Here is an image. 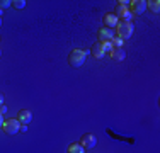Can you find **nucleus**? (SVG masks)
Masks as SVG:
<instances>
[{"instance_id": "obj_1", "label": "nucleus", "mask_w": 160, "mask_h": 153, "mask_svg": "<svg viewBox=\"0 0 160 153\" xmlns=\"http://www.w3.org/2000/svg\"><path fill=\"white\" fill-rule=\"evenodd\" d=\"M87 55H89V51H85V49H73V51L68 55V63L73 68H78L85 63Z\"/></svg>"}, {"instance_id": "obj_7", "label": "nucleus", "mask_w": 160, "mask_h": 153, "mask_svg": "<svg viewBox=\"0 0 160 153\" xmlns=\"http://www.w3.org/2000/svg\"><path fill=\"white\" fill-rule=\"evenodd\" d=\"M80 145H82L83 148H94L97 145V138L94 135H82V138H80Z\"/></svg>"}, {"instance_id": "obj_19", "label": "nucleus", "mask_w": 160, "mask_h": 153, "mask_svg": "<svg viewBox=\"0 0 160 153\" xmlns=\"http://www.w3.org/2000/svg\"><path fill=\"white\" fill-rule=\"evenodd\" d=\"M0 106H3V94H0Z\"/></svg>"}, {"instance_id": "obj_15", "label": "nucleus", "mask_w": 160, "mask_h": 153, "mask_svg": "<svg viewBox=\"0 0 160 153\" xmlns=\"http://www.w3.org/2000/svg\"><path fill=\"white\" fill-rule=\"evenodd\" d=\"M9 7H12V2H10V0H0V10L9 9Z\"/></svg>"}, {"instance_id": "obj_12", "label": "nucleus", "mask_w": 160, "mask_h": 153, "mask_svg": "<svg viewBox=\"0 0 160 153\" xmlns=\"http://www.w3.org/2000/svg\"><path fill=\"white\" fill-rule=\"evenodd\" d=\"M67 153H85V148H83L80 143H73V145H70V146H68Z\"/></svg>"}, {"instance_id": "obj_3", "label": "nucleus", "mask_w": 160, "mask_h": 153, "mask_svg": "<svg viewBox=\"0 0 160 153\" xmlns=\"http://www.w3.org/2000/svg\"><path fill=\"white\" fill-rule=\"evenodd\" d=\"M133 31H135V27H133V22H123L119 21L116 26V36L121 37V39H128V37L133 36Z\"/></svg>"}, {"instance_id": "obj_21", "label": "nucleus", "mask_w": 160, "mask_h": 153, "mask_svg": "<svg viewBox=\"0 0 160 153\" xmlns=\"http://www.w3.org/2000/svg\"><path fill=\"white\" fill-rule=\"evenodd\" d=\"M0 58H2V49H0Z\"/></svg>"}, {"instance_id": "obj_14", "label": "nucleus", "mask_w": 160, "mask_h": 153, "mask_svg": "<svg viewBox=\"0 0 160 153\" xmlns=\"http://www.w3.org/2000/svg\"><path fill=\"white\" fill-rule=\"evenodd\" d=\"M12 7H14V9H24V7H26V2H24V0H14V2H12Z\"/></svg>"}, {"instance_id": "obj_4", "label": "nucleus", "mask_w": 160, "mask_h": 153, "mask_svg": "<svg viewBox=\"0 0 160 153\" xmlns=\"http://www.w3.org/2000/svg\"><path fill=\"white\" fill-rule=\"evenodd\" d=\"M128 10L131 12V15H142L147 10V2L145 0H133V2H129Z\"/></svg>"}, {"instance_id": "obj_17", "label": "nucleus", "mask_w": 160, "mask_h": 153, "mask_svg": "<svg viewBox=\"0 0 160 153\" xmlns=\"http://www.w3.org/2000/svg\"><path fill=\"white\" fill-rule=\"evenodd\" d=\"M5 112H7V106H5V104H3V106H0V114L3 116Z\"/></svg>"}, {"instance_id": "obj_11", "label": "nucleus", "mask_w": 160, "mask_h": 153, "mask_svg": "<svg viewBox=\"0 0 160 153\" xmlns=\"http://www.w3.org/2000/svg\"><path fill=\"white\" fill-rule=\"evenodd\" d=\"M111 58L116 60V61H124V58H126V51H124L123 48H112Z\"/></svg>"}, {"instance_id": "obj_13", "label": "nucleus", "mask_w": 160, "mask_h": 153, "mask_svg": "<svg viewBox=\"0 0 160 153\" xmlns=\"http://www.w3.org/2000/svg\"><path fill=\"white\" fill-rule=\"evenodd\" d=\"M147 9H150L155 14H158L160 12V2L158 0H150V2H147Z\"/></svg>"}, {"instance_id": "obj_2", "label": "nucleus", "mask_w": 160, "mask_h": 153, "mask_svg": "<svg viewBox=\"0 0 160 153\" xmlns=\"http://www.w3.org/2000/svg\"><path fill=\"white\" fill-rule=\"evenodd\" d=\"M128 5H129L128 0H119L118 5H116V12H114V15H116L118 19H121L123 22H131V12L128 10Z\"/></svg>"}, {"instance_id": "obj_9", "label": "nucleus", "mask_w": 160, "mask_h": 153, "mask_svg": "<svg viewBox=\"0 0 160 153\" xmlns=\"http://www.w3.org/2000/svg\"><path fill=\"white\" fill-rule=\"evenodd\" d=\"M90 53L94 55V58H104V44L101 43V41H97V43H94L90 46Z\"/></svg>"}, {"instance_id": "obj_8", "label": "nucleus", "mask_w": 160, "mask_h": 153, "mask_svg": "<svg viewBox=\"0 0 160 153\" xmlns=\"http://www.w3.org/2000/svg\"><path fill=\"white\" fill-rule=\"evenodd\" d=\"M17 121L21 122V126H29V122L32 121V112H31V111H28V109H22V111H19Z\"/></svg>"}, {"instance_id": "obj_20", "label": "nucleus", "mask_w": 160, "mask_h": 153, "mask_svg": "<svg viewBox=\"0 0 160 153\" xmlns=\"http://www.w3.org/2000/svg\"><path fill=\"white\" fill-rule=\"evenodd\" d=\"M0 27H2V10H0Z\"/></svg>"}, {"instance_id": "obj_16", "label": "nucleus", "mask_w": 160, "mask_h": 153, "mask_svg": "<svg viewBox=\"0 0 160 153\" xmlns=\"http://www.w3.org/2000/svg\"><path fill=\"white\" fill-rule=\"evenodd\" d=\"M104 44V53H111L112 51V44L111 43H102Z\"/></svg>"}, {"instance_id": "obj_10", "label": "nucleus", "mask_w": 160, "mask_h": 153, "mask_svg": "<svg viewBox=\"0 0 160 153\" xmlns=\"http://www.w3.org/2000/svg\"><path fill=\"white\" fill-rule=\"evenodd\" d=\"M118 22H119V19L116 17L114 14L111 12H108L104 15V27H109V29H114L118 26Z\"/></svg>"}, {"instance_id": "obj_6", "label": "nucleus", "mask_w": 160, "mask_h": 153, "mask_svg": "<svg viewBox=\"0 0 160 153\" xmlns=\"http://www.w3.org/2000/svg\"><path fill=\"white\" fill-rule=\"evenodd\" d=\"M116 37V31L109 29V27H102L99 31V41L101 43H111V41Z\"/></svg>"}, {"instance_id": "obj_18", "label": "nucleus", "mask_w": 160, "mask_h": 153, "mask_svg": "<svg viewBox=\"0 0 160 153\" xmlns=\"http://www.w3.org/2000/svg\"><path fill=\"white\" fill-rule=\"evenodd\" d=\"M3 122H5V121H3V116H2V114H0V128H2V126H3Z\"/></svg>"}, {"instance_id": "obj_5", "label": "nucleus", "mask_w": 160, "mask_h": 153, "mask_svg": "<svg viewBox=\"0 0 160 153\" xmlns=\"http://www.w3.org/2000/svg\"><path fill=\"white\" fill-rule=\"evenodd\" d=\"M2 129L7 133V135H17L19 131H21V122H19L17 119H9V121H5L3 122V126H2Z\"/></svg>"}]
</instances>
